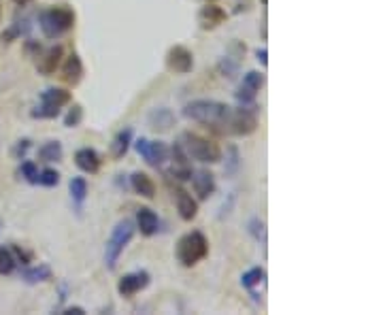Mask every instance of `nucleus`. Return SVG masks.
<instances>
[{"label": "nucleus", "mask_w": 383, "mask_h": 315, "mask_svg": "<svg viewBox=\"0 0 383 315\" xmlns=\"http://www.w3.org/2000/svg\"><path fill=\"white\" fill-rule=\"evenodd\" d=\"M166 68L170 72H177V75H188L194 68V56L188 47L183 45H175L170 47L166 54Z\"/></svg>", "instance_id": "obj_10"}, {"label": "nucleus", "mask_w": 383, "mask_h": 315, "mask_svg": "<svg viewBox=\"0 0 383 315\" xmlns=\"http://www.w3.org/2000/svg\"><path fill=\"white\" fill-rule=\"evenodd\" d=\"M36 58H38V60H36L38 72H43V75H54L56 68H58L60 62H62V47H60V45H54V47L45 49L43 54H38Z\"/></svg>", "instance_id": "obj_13"}, {"label": "nucleus", "mask_w": 383, "mask_h": 315, "mask_svg": "<svg viewBox=\"0 0 383 315\" xmlns=\"http://www.w3.org/2000/svg\"><path fill=\"white\" fill-rule=\"evenodd\" d=\"M81 120H83V109H81V105H73L68 109L66 117H64V126L66 128H77L81 124Z\"/></svg>", "instance_id": "obj_27"}, {"label": "nucleus", "mask_w": 383, "mask_h": 315, "mask_svg": "<svg viewBox=\"0 0 383 315\" xmlns=\"http://www.w3.org/2000/svg\"><path fill=\"white\" fill-rule=\"evenodd\" d=\"M251 232L255 234V239H258V241H260V239L264 241V224H262L260 220H253V222H251Z\"/></svg>", "instance_id": "obj_31"}, {"label": "nucleus", "mask_w": 383, "mask_h": 315, "mask_svg": "<svg viewBox=\"0 0 383 315\" xmlns=\"http://www.w3.org/2000/svg\"><path fill=\"white\" fill-rule=\"evenodd\" d=\"M173 122H175V117H173V113H170L168 109H158V111H153L151 115H149V124H151V128L153 130H168L170 126H173Z\"/></svg>", "instance_id": "obj_23"}, {"label": "nucleus", "mask_w": 383, "mask_h": 315, "mask_svg": "<svg viewBox=\"0 0 383 315\" xmlns=\"http://www.w3.org/2000/svg\"><path fill=\"white\" fill-rule=\"evenodd\" d=\"M133 236H135V224L130 220H121L113 228L109 241L105 245V264H107V268H115L117 266L121 252L126 249L128 243L133 241Z\"/></svg>", "instance_id": "obj_4"}, {"label": "nucleus", "mask_w": 383, "mask_h": 315, "mask_svg": "<svg viewBox=\"0 0 383 315\" xmlns=\"http://www.w3.org/2000/svg\"><path fill=\"white\" fill-rule=\"evenodd\" d=\"M64 313H66V315H73V313H75V315H83L85 311H83L81 307H68V309H64Z\"/></svg>", "instance_id": "obj_33"}, {"label": "nucleus", "mask_w": 383, "mask_h": 315, "mask_svg": "<svg viewBox=\"0 0 383 315\" xmlns=\"http://www.w3.org/2000/svg\"><path fill=\"white\" fill-rule=\"evenodd\" d=\"M85 75V68H83V62L77 54H70L62 66V79L68 84V86H79L81 84V79Z\"/></svg>", "instance_id": "obj_15"}, {"label": "nucleus", "mask_w": 383, "mask_h": 315, "mask_svg": "<svg viewBox=\"0 0 383 315\" xmlns=\"http://www.w3.org/2000/svg\"><path fill=\"white\" fill-rule=\"evenodd\" d=\"M255 58H258V62H262V66H266V64H269V52H266L264 47L255 52Z\"/></svg>", "instance_id": "obj_32"}, {"label": "nucleus", "mask_w": 383, "mask_h": 315, "mask_svg": "<svg viewBox=\"0 0 383 315\" xmlns=\"http://www.w3.org/2000/svg\"><path fill=\"white\" fill-rule=\"evenodd\" d=\"M230 113H232V107H228L226 102H220V100H192L186 105L183 109V115L188 120L196 122V124H202L211 130H216L220 135H226V126H228V120H230Z\"/></svg>", "instance_id": "obj_1"}, {"label": "nucleus", "mask_w": 383, "mask_h": 315, "mask_svg": "<svg viewBox=\"0 0 383 315\" xmlns=\"http://www.w3.org/2000/svg\"><path fill=\"white\" fill-rule=\"evenodd\" d=\"M137 226H139L141 234L151 236V234H156V232H158V228H160V220H158L156 211H151L149 207H141V209L137 211Z\"/></svg>", "instance_id": "obj_18"}, {"label": "nucleus", "mask_w": 383, "mask_h": 315, "mask_svg": "<svg viewBox=\"0 0 383 315\" xmlns=\"http://www.w3.org/2000/svg\"><path fill=\"white\" fill-rule=\"evenodd\" d=\"M75 164H77L83 173L94 175V173L100 171L103 160H100V155H98L92 147H83V149H77V153H75Z\"/></svg>", "instance_id": "obj_12"}, {"label": "nucleus", "mask_w": 383, "mask_h": 315, "mask_svg": "<svg viewBox=\"0 0 383 315\" xmlns=\"http://www.w3.org/2000/svg\"><path fill=\"white\" fill-rule=\"evenodd\" d=\"M175 201H177L179 217H181L183 222H192V220L198 215V203L192 199V194L186 192L183 187H177V190H175Z\"/></svg>", "instance_id": "obj_14"}, {"label": "nucleus", "mask_w": 383, "mask_h": 315, "mask_svg": "<svg viewBox=\"0 0 383 315\" xmlns=\"http://www.w3.org/2000/svg\"><path fill=\"white\" fill-rule=\"evenodd\" d=\"M13 3H15L17 7H26V5L30 3V0H13Z\"/></svg>", "instance_id": "obj_34"}, {"label": "nucleus", "mask_w": 383, "mask_h": 315, "mask_svg": "<svg viewBox=\"0 0 383 315\" xmlns=\"http://www.w3.org/2000/svg\"><path fill=\"white\" fill-rule=\"evenodd\" d=\"M70 196L75 203H83L85 196H88V181L83 177H73L70 179Z\"/></svg>", "instance_id": "obj_25"}, {"label": "nucleus", "mask_w": 383, "mask_h": 315, "mask_svg": "<svg viewBox=\"0 0 383 315\" xmlns=\"http://www.w3.org/2000/svg\"><path fill=\"white\" fill-rule=\"evenodd\" d=\"M258 128V117L251 111V107H239L232 109L230 120L226 126V135H234V137H249Z\"/></svg>", "instance_id": "obj_7"}, {"label": "nucleus", "mask_w": 383, "mask_h": 315, "mask_svg": "<svg viewBox=\"0 0 383 315\" xmlns=\"http://www.w3.org/2000/svg\"><path fill=\"white\" fill-rule=\"evenodd\" d=\"M151 277L147 270H135V272H128L119 279L117 284V292L123 296V298H133L135 294H139L141 290H145L149 286Z\"/></svg>", "instance_id": "obj_11"}, {"label": "nucleus", "mask_w": 383, "mask_h": 315, "mask_svg": "<svg viewBox=\"0 0 383 315\" xmlns=\"http://www.w3.org/2000/svg\"><path fill=\"white\" fill-rule=\"evenodd\" d=\"M38 26H40V32L47 38H60L75 26V11L64 5L50 7L45 11H40Z\"/></svg>", "instance_id": "obj_2"}, {"label": "nucleus", "mask_w": 383, "mask_h": 315, "mask_svg": "<svg viewBox=\"0 0 383 315\" xmlns=\"http://www.w3.org/2000/svg\"><path fill=\"white\" fill-rule=\"evenodd\" d=\"M181 147L188 153V158H194L202 164H216L222 160V147L216 141H209L194 132H186L181 137Z\"/></svg>", "instance_id": "obj_3"}, {"label": "nucleus", "mask_w": 383, "mask_h": 315, "mask_svg": "<svg viewBox=\"0 0 383 315\" xmlns=\"http://www.w3.org/2000/svg\"><path fill=\"white\" fill-rule=\"evenodd\" d=\"M130 185H133V190L139 196H143V199H153V196H156V183H153V179L147 173H141V171L135 173L130 177Z\"/></svg>", "instance_id": "obj_19"}, {"label": "nucleus", "mask_w": 383, "mask_h": 315, "mask_svg": "<svg viewBox=\"0 0 383 315\" xmlns=\"http://www.w3.org/2000/svg\"><path fill=\"white\" fill-rule=\"evenodd\" d=\"M264 86V72H258V70H249L245 77H243V84L236 92V98L241 102V107H251L253 109V100H255V94L260 92V88Z\"/></svg>", "instance_id": "obj_8"}, {"label": "nucleus", "mask_w": 383, "mask_h": 315, "mask_svg": "<svg viewBox=\"0 0 383 315\" xmlns=\"http://www.w3.org/2000/svg\"><path fill=\"white\" fill-rule=\"evenodd\" d=\"M15 266H17V262H15L13 252L0 247V275H11L15 270Z\"/></svg>", "instance_id": "obj_26"}, {"label": "nucleus", "mask_w": 383, "mask_h": 315, "mask_svg": "<svg viewBox=\"0 0 383 315\" xmlns=\"http://www.w3.org/2000/svg\"><path fill=\"white\" fill-rule=\"evenodd\" d=\"M70 102V92L62 88H47L40 94V105L32 111L34 120H54L60 115L62 107Z\"/></svg>", "instance_id": "obj_6"}, {"label": "nucleus", "mask_w": 383, "mask_h": 315, "mask_svg": "<svg viewBox=\"0 0 383 315\" xmlns=\"http://www.w3.org/2000/svg\"><path fill=\"white\" fill-rule=\"evenodd\" d=\"M192 183H194V192L198 194V199H209V196L216 192V177L209 171H196L192 173Z\"/></svg>", "instance_id": "obj_17"}, {"label": "nucleus", "mask_w": 383, "mask_h": 315, "mask_svg": "<svg viewBox=\"0 0 383 315\" xmlns=\"http://www.w3.org/2000/svg\"><path fill=\"white\" fill-rule=\"evenodd\" d=\"M22 277L28 284H40V282H50L52 279V268L47 264H38V266H26L22 270Z\"/></svg>", "instance_id": "obj_21"}, {"label": "nucleus", "mask_w": 383, "mask_h": 315, "mask_svg": "<svg viewBox=\"0 0 383 315\" xmlns=\"http://www.w3.org/2000/svg\"><path fill=\"white\" fill-rule=\"evenodd\" d=\"M130 143H133V128H123L115 135L113 143H111V153L113 158H123L128 153V149H130Z\"/></svg>", "instance_id": "obj_20"}, {"label": "nucleus", "mask_w": 383, "mask_h": 315, "mask_svg": "<svg viewBox=\"0 0 383 315\" xmlns=\"http://www.w3.org/2000/svg\"><path fill=\"white\" fill-rule=\"evenodd\" d=\"M0 230H3V217H0Z\"/></svg>", "instance_id": "obj_35"}, {"label": "nucleus", "mask_w": 383, "mask_h": 315, "mask_svg": "<svg viewBox=\"0 0 383 315\" xmlns=\"http://www.w3.org/2000/svg\"><path fill=\"white\" fill-rule=\"evenodd\" d=\"M38 158L43 162H60L62 160V143L60 141H47L38 147Z\"/></svg>", "instance_id": "obj_22"}, {"label": "nucleus", "mask_w": 383, "mask_h": 315, "mask_svg": "<svg viewBox=\"0 0 383 315\" xmlns=\"http://www.w3.org/2000/svg\"><path fill=\"white\" fill-rule=\"evenodd\" d=\"M226 17H228L226 11H224L222 7H218V5H206V7H202L200 13H198L200 26H202L204 30H213V28L222 26V24L226 22Z\"/></svg>", "instance_id": "obj_16"}, {"label": "nucleus", "mask_w": 383, "mask_h": 315, "mask_svg": "<svg viewBox=\"0 0 383 315\" xmlns=\"http://www.w3.org/2000/svg\"><path fill=\"white\" fill-rule=\"evenodd\" d=\"M0 13H3V9H0Z\"/></svg>", "instance_id": "obj_36"}, {"label": "nucleus", "mask_w": 383, "mask_h": 315, "mask_svg": "<svg viewBox=\"0 0 383 315\" xmlns=\"http://www.w3.org/2000/svg\"><path fill=\"white\" fill-rule=\"evenodd\" d=\"M264 279H266V270L262 266H253V268H249L243 275V277H241V284H243V288H247L249 292H253V288L264 284Z\"/></svg>", "instance_id": "obj_24"}, {"label": "nucleus", "mask_w": 383, "mask_h": 315, "mask_svg": "<svg viewBox=\"0 0 383 315\" xmlns=\"http://www.w3.org/2000/svg\"><path fill=\"white\" fill-rule=\"evenodd\" d=\"M20 175H22L28 183H38V169H36V164H34V162H30V160L22 162V167H20Z\"/></svg>", "instance_id": "obj_29"}, {"label": "nucleus", "mask_w": 383, "mask_h": 315, "mask_svg": "<svg viewBox=\"0 0 383 315\" xmlns=\"http://www.w3.org/2000/svg\"><path fill=\"white\" fill-rule=\"evenodd\" d=\"M38 183L45 185V187H56L60 183V173L54 171V169H45L38 173Z\"/></svg>", "instance_id": "obj_28"}, {"label": "nucleus", "mask_w": 383, "mask_h": 315, "mask_svg": "<svg viewBox=\"0 0 383 315\" xmlns=\"http://www.w3.org/2000/svg\"><path fill=\"white\" fill-rule=\"evenodd\" d=\"M206 254H209V241L204 239L202 232H190L181 236L177 243V260L188 268L204 260Z\"/></svg>", "instance_id": "obj_5"}, {"label": "nucleus", "mask_w": 383, "mask_h": 315, "mask_svg": "<svg viewBox=\"0 0 383 315\" xmlns=\"http://www.w3.org/2000/svg\"><path fill=\"white\" fill-rule=\"evenodd\" d=\"M28 149H30V141H28V139H22V141H17V145H15V149H13V155L22 160Z\"/></svg>", "instance_id": "obj_30"}, {"label": "nucleus", "mask_w": 383, "mask_h": 315, "mask_svg": "<svg viewBox=\"0 0 383 315\" xmlns=\"http://www.w3.org/2000/svg\"><path fill=\"white\" fill-rule=\"evenodd\" d=\"M137 151L145 158V162L149 167H164V162L168 160V147L162 141H147V139H139L135 143Z\"/></svg>", "instance_id": "obj_9"}]
</instances>
